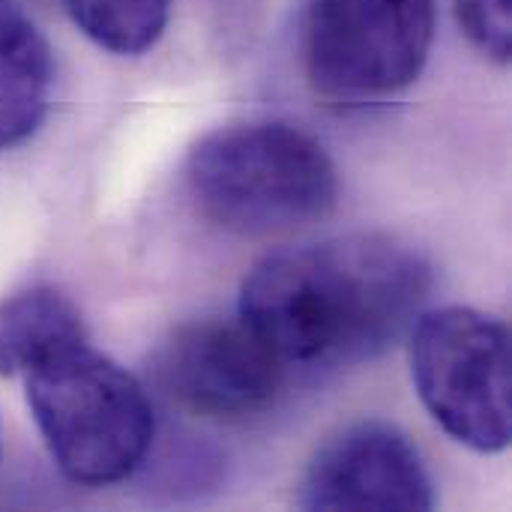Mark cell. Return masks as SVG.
Masks as SVG:
<instances>
[{
    "label": "cell",
    "instance_id": "10",
    "mask_svg": "<svg viewBox=\"0 0 512 512\" xmlns=\"http://www.w3.org/2000/svg\"><path fill=\"white\" fill-rule=\"evenodd\" d=\"M63 6L90 42L135 57L165 33L171 0H63Z\"/></svg>",
    "mask_w": 512,
    "mask_h": 512
},
{
    "label": "cell",
    "instance_id": "3",
    "mask_svg": "<svg viewBox=\"0 0 512 512\" xmlns=\"http://www.w3.org/2000/svg\"><path fill=\"white\" fill-rule=\"evenodd\" d=\"M24 390L45 450L66 480L102 489L144 465L156 435L150 396L90 342L33 369Z\"/></svg>",
    "mask_w": 512,
    "mask_h": 512
},
{
    "label": "cell",
    "instance_id": "1",
    "mask_svg": "<svg viewBox=\"0 0 512 512\" xmlns=\"http://www.w3.org/2000/svg\"><path fill=\"white\" fill-rule=\"evenodd\" d=\"M432 267L387 234H348L267 255L243 279L237 318L285 366L375 360L426 312Z\"/></svg>",
    "mask_w": 512,
    "mask_h": 512
},
{
    "label": "cell",
    "instance_id": "7",
    "mask_svg": "<svg viewBox=\"0 0 512 512\" xmlns=\"http://www.w3.org/2000/svg\"><path fill=\"white\" fill-rule=\"evenodd\" d=\"M435 501V480L417 444L384 420H360L327 438L300 486L306 510L426 512Z\"/></svg>",
    "mask_w": 512,
    "mask_h": 512
},
{
    "label": "cell",
    "instance_id": "5",
    "mask_svg": "<svg viewBox=\"0 0 512 512\" xmlns=\"http://www.w3.org/2000/svg\"><path fill=\"white\" fill-rule=\"evenodd\" d=\"M435 9V0H309L300 36L309 87L339 108L405 93L429 60Z\"/></svg>",
    "mask_w": 512,
    "mask_h": 512
},
{
    "label": "cell",
    "instance_id": "4",
    "mask_svg": "<svg viewBox=\"0 0 512 512\" xmlns=\"http://www.w3.org/2000/svg\"><path fill=\"white\" fill-rule=\"evenodd\" d=\"M408 351L417 396L432 420L474 453H504L512 441L507 324L471 306H441L414 321Z\"/></svg>",
    "mask_w": 512,
    "mask_h": 512
},
{
    "label": "cell",
    "instance_id": "9",
    "mask_svg": "<svg viewBox=\"0 0 512 512\" xmlns=\"http://www.w3.org/2000/svg\"><path fill=\"white\" fill-rule=\"evenodd\" d=\"M84 342L90 339L78 306L51 285L0 300V378H27Z\"/></svg>",
    "mask_w": 512,
    "mask_h": 512
},
{
    "label": "cell",
    "instance_id": "8",
    "mask_svg": "<svg viewBox=\"0 0 512 512\" xmlns=\"http://www.w3.org/2000/svg\"><path fill=\"white\" fill-rule=\"evenodd\" d=\"M51 48L15 0H0V150L27 141L48 114Z\"/></svg>",
    "mask_w": 512,
    "mask_h": 512
},
{
    "label": "cell",
    "instance_id": "2",
    "mask_svg": "<svg viewBox=\"0 0 512 512\" xmlns=\"http://www.w3.org/2000/svg\"><path fill=\"white\" fill-rule=\"evenodd\" d=\"M186 186L216 228L249 240L297 234L327 219L339 201L330 153L282 120L207 132L189 150Z\"/></svg>",
    "mask_w": 512,
    "mask_h": 512
},
{
    "label": "cell",
    "instance_id": "11",
    "mask_svg": "<svg viewBox=\"0 0 512 512\" xmlns=\"http://www.w3.org/2000/svg\"><path fill=\"white\" fill-rule=\"evenodd\" d=\"M459 24L468 42L492 63L512 57V0H456Z\"/></svg>",
    "mask_w": 512,
    "mask_h": 512
},
{
    "label": "cell",
    "instance_id": "6",
    "mask_svg": "<svg viewBox=\"0 0 512 512\" xmlns=\"http://www.w3.org/2000/svg\"><path fill=\"white\" fill-rule=\"evenodd\" d=\"M288 366L240 321L201 318L177 327L153 357L168 402L192 417L240 423L273 408Z\"/></svg>",
    "mask_w": 512,
    "mask_h": 512
}]
</instances>
